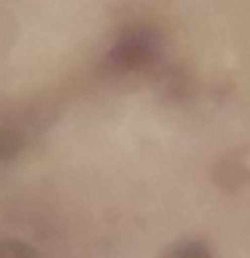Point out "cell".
Here are the masks:
<instances>
[{
    "label": "cell",
    "instance_id": "6da1fadb",
    "mask_svg": "<svg viewBox=\"0 0 250 258\" xmlns=\"http://www.w3.org/2000/svg\"><path fill=\"white\" fill-rule=\"evenodd\" d=\"M153 54V40L145 38V32H129L116 43L113 48V62L118 68H140L143 62H148Z\"/></svg>",
    "mask_w": 250,
    "mask_h": 258
},
{
    "label": "cell",
    "instance_id": "7a4b0ae2",
    "mask_svg": "<svg viewBox=\"0 0 250 258\" xmlns=\"http://www.w3.org/2000/svg\"><path fill=\"white\" fill-rule=\"evenodd\" d=\"M164 258H213L205 242H197V239H189V242H180L175 245Z\"/></svg>",
    "mask_w": 250,
    "mask_h": 258
},
{
    "label": "cell",
    "instance_id": "3957f363",
    "mask_svg": "<svg viewBox=\"0 0 250 258\" xmlns=\"http://www.w3.org/2000/svg\"><path fill=\"white\" fill-rule=\"evenodd\" d=\"M0 258H38V253L24 242H3L0 245Z\"/></svg>",
    "mask_w": 250,
    "mask_h": 258
}]
</instances>
